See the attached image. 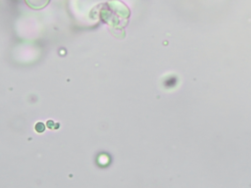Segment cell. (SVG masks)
Returning a JSON list of instances; mask_svg holds the SVG:
<instances>
[{"label": "cell", "instance_id": "obj_1", "mask_svg": "<svg viewBox=\"0 0 251 188\" xmlns=\"http://www.w3.org/2000/svg\"><path fill=\"white\" fill-rule=\"evenodd\" d=\"M114 6H112V2L108 3L107 6L108 8H106L105 10L102 11L101 14V18L110 25H113L115 27H121L122 26V22L125 21L126 22V19L129 16V11L127 10V8L121 3L120 7H116L117 2H113Z\"/></svg>", "mask_w": 251, "mask_h": 188}, {"label": "cell", "instance_id": "obj_2", "mask_svg": "<svg viewBox=\"0 0 251 188\" xmlns=\"http://www.w3.org/2000/svg\"><path fill=\"white\" fill-rule=\"evenodd\" d=\"M49 0H26V3L33 9H40L44 7Z\"/></svg>", "mask_w": 251, "mask_h": 188}]
</instances>
